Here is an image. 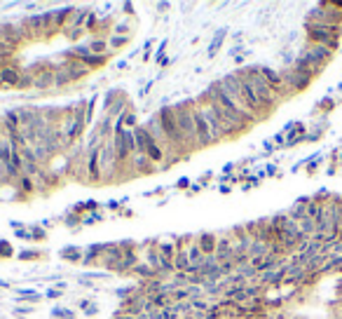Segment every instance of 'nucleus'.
Listing matches in <instances>:
<instances>
[{
  "label": "nucleus",
  "instance_id": "nucleus-1",
  "mask_svg": "<svg viewBox=\"0 0 342 319\" xmlns=\"http://www.w3.org/2000/svg\"><path fill=\"white\" fill-rule=\"evenodd\" d=\"M221 83H223V87L230 92V94H235L244 106L256 115L258 120H265L267 118V110L262 108V104L258 101V96H256V92L251 89V85L244 80V75H241V71H232L227 73V75H223L221 78Z\"/></svg>",
  "mask_w": 342,
  "mask_h": 319
},
{
  "label": "nucleus",
  "instance_id": "nucleus-2",
  "mask_svg": "<svg viewBox=\"0 0 342 319\" xmlns=\"http://www.w3.org/2000/svg\"><path fill=\"white\" fill-rule=\"evenodd\" d=\"M241 75H244V80H246L248 85H251V89L256 92V96H258V101L262 104V108L267 110V115H270L274 108L282 104V99H279V94L272 89V85L260 75L258 66H248V68H241Z\"/></svg>",
  "mask_w": 342,
  "mask_h": 319
},
{
  "label": "nucleus",
  "instance_id": "nucleus-3",
  "mask_svg": "<svg viewBox=\"0 0 342 319\" xmlns=\"http://www.w3.org/2000/svg\"><path fill=\"white\" fill-rule=\"evenodd\" d=\"M204 94L211 96L213 101H218V104H221V106H225L227 110H232L235 115H239V118L244 120L246 125H251V127L258 122V118H256V115H253V113H251V110H248V108L244 106V104H241V101H239L235 94H230V92L223 87V83H221V80L211 83V87H209Z\"/></svg>",
  "mask_w": 342,
  "mask_h": 319
},
{
  "label": "nucleus",
  "instance_id": "nucleus-4",
  "mask_svg": "<svg viewBox=\"0 0 342 319\" xmlns=\"http://www.w3.org/2000/svg\"><path fill=\"white\" fill-rule=\"evenodd\" d=\"M307 40L314 43V45H326L330 52H335L340 45V33L342 26H330L323 21H307Z\"/></svg>",
  "mask_w": 342,
  "mask_h": 319
},
{
  "label": "nucleus",
  "instance_id": "nucleus-5",
  "mask_svg": "<svg viewBox=\"0 0 342 319\" xmlns=\"http://www.w3.org/2000/svg\"><path fill=\"white\" fill-rule=\"evenodd\" d=\"M143 127H145V131L150 134V139H153V141L157 143L160 148H162V153L166 155V162H164V167H162V169H169L174 162L183 160V155L178 153L176 148L171 146V141L166 139L164 129H162V125H160V115H157V113H155V115H150V118H148V122H145Z\"/></svg>",
  "mask_w": 342,
  "mask_h": 319
},
{
  "label": "nucleus",
  "instance_id": "nucleus-6",
  "mask_svg": "<svg viewBox=\"0 0 342 319\" xmlns=\"http://www.w3.org/2000/svg\"><path fill=\"white\" fill-rule=\"evenodd\" d=\"M192 104H195V99H188V101H181V104L171 108H174V118H176L178 129L183 134V139L188 141L190 150L195 153L200 148H197V134H195V120H192Z\"/></svg>",
  "mask_w": 342,
  "mask_h": 319
},
{
  "label": "nucleus",
  "instance_id": "nucleus-7",
  "mask_svg": "<svg viewBox=\"0 0 342 319\" xmlns=\"http://www.w3.org/2000/svg\"><path fill=\"white\" fill-rule=\"evenodd\" d=\"M157 115H160V125H162V129H164L166 139L171 141V146H174V148H176L183 157H188L192 150H190L188 141L183 139V134H181V129H178L176 118H174V108H171V106H162L160 110H157Z\"/></svg>",
  "mask_w": 342,
  "mask_h": 319
},
{
  "label": "nucleus",
  "instance_id": "nucleus-8",
  "mask_svg": "<svg viewBox=\"0 0 342 319\" xmlns=\"http://www.w3.org/2000/svg\"><path fill=\"white\" fill-rule=\"evenodd\" d=\"M134 139H136V153H143L153 165L160 167V171H162V167H164V162H166V155L162 153V148L150 139V134L145 131L143 125H139V127L134 129Z\"/></svg>",
  "mask_w": 342,
  "mask_h": 319
},
{
  "label": "nucleus",
  "instance_id": "nucleus-9",
  "mask_svg": "<svg viewBox=\"0 0 342 319\" xmlns=\"http://www.w3.org/2000/svg\"><path fill=\"white\" fill-rule=\"evenodd\" d=\"M195 104H197V108H200V113H201V118L206 120V125H209V129H211L213 143H216V141H223V139H235V136H232V131H230L223 125V122H221V118L216 115V110H213L209 104H204V101H200V99H195Z\"/></svg>",
  "mask_w": 342,
  "mask_h": 319
},
{
  "label": "nucleus",
  "instance_id": "nucleus-10",
  "mask_svg": "<svg viewBox=\"0 0 342 319\" xmlns=\"http://www.w3.org/2000/svg\"><path fill=\"white\" fill-rule=\"evenodd\" d=\"M282 80H283V87L291 92V94H295V92H302V89H307L309 85H312V75L309 73H302L298 71V68H293V66H286V68H282Z\"/></svg>",
  "mask_w": 342,
  "mask_h": 319
},
{
  "label": "nucleus",
  "instance_id": "nucleus-11",
  "mask_svg": "<svg viewBox=\"0 0 342 319\" xmlns=\"http://www.w3.org/2000/svg\"><path fill=\"white\" fill-rule=\"evenodd\" d=\"M192 120H195V134H197V148H206V146H211V143H213L211 129H209L206 120L201 118L197 104H192Z\"/></svg>",
  "mask_w": 342,
  "mask_h": 319
},
{
  "label": "nucleus",
  "instance_id": "nucleus-12",
  "mask_svg": "<svg viewBox=\"0 0 342 319\" xmlns=\"http://www.w3.org/2000/svg\"><path fill=\"white\" fill-rule=\"evenodd\" d=\"M21 26H24L28 43H33V40H42V33H45V28H42V12L26 14L24 19H21Z\"/></svg>",
  "mask_w": 342,
  "mask_h": 319
},
{
  "label": "nucleus",
  "instance_id": "nucleus-13",
  "mask_svg": "<svg viewBox=\"0 0 342 319\" xmlns=\"http://www.w3.org/2000/svg\"><path fill=\"white\" fill-rule=\"evenodd\" d=\"M84 169H87V181L89 183H101V167H99V148H87L84 155Z\"/></svg>",
  "mask_w": 342,
  "mask_h": 319
},
{
  "label": "nucleus",
  "instance_id": "nucleus-14",
  "mask_svg": "<svg viewBox=\"0 0 342 319\" xmlns=\"http://www.w3.org/2000/svg\"><path fill=\"white\" fill-rule=\"evenodd\" d=\"M19 78H21V66L14 64V61H10L7 66L0 68V87H14L17 89Z\"/></svg>",
  "mask_w": 342,
  "mask_h": 319
},
{
  "label": "nucleus",
  "instance_id": "nucleus-15",
  "mask_svg": "<svg viewBox=\"0 0 342 319\" xmlns=\"http://www.w3.org/2000/svg\"><path fill=\"white\" fill-rule=\"evenodd\" d=\"M122 258H124V251H122V247H120L118 242H110V244H108V249H106V254H103V258L99 260V263H101L106 270L115 272V268H118V263Z\"/></svg>",
  "mask_w": 342,
  "mask_h": 319
},
{
  "label": "nucleus",
  "instance_id": "nucleus-16",
  "mask_svg": "<svg viewBox=\"0 0 342 319\" xmlns=\"http://www.w3.org/2000/svg\"><path fill=\"white\" fill-rule=\"evenodd\" d=\"M131 169H134V176H143V174H155V171H160V167L153 165L143 153L131 155Z\"/></svg>",
  "mask_w": 342,
  "mask_h": 319
},
{
  "label": "nucleus",
  "instance_id": "nucleus-17",
  "mask_svg": "<svg viewBox=\"0 0 342 319\" xmlns=\"http://www.w3.org/2000/svg\"><path fill=\"white\" fill-rule=\"evenodd\" d=\"M52 89H57V87H54V71L40 73L36 78V83H33V92H36V94H47Z\"/></svg>",
  "mask_w": 342,
  "mask_h": 319
},
{
  "label": "nucleus",
  "instance_id": "nucleus-18",
  "mask_svg": "<svg viewBox=\"0 0 342 319\" xmlns=\"http://www.w3.org/2000/svg\"><path fill=\"white\" fill-rule=\"evenodd\" d=\"M139 263H141V256H139L136 251H129V254H124V258L118 263V268H115V275H127V272L131 275V270H134V268H136Z\"/></svg>",
  "mask_w": 342,
  "mask_h": 319
},
{
  "label": "nucleus",
  "instance_id": "nucleus-19",
  "mask_svg": "<svg viewBox=\"0 0 342 319\" xmlns=\"http://www.w3.org/2000/svg\"><path fill=\"white\" fill-rule=\"evenodd\" d=\"M108 244H92V247L84 249V256H82V265H94L99 260L103 258Z\"/></svg>",
  "mask_w": 342,
  "mask_h": 319
},
{
  "label": "nucleus",
  "instance_id": "nucleus-20",
  "mask_svg": "<svg viewBox=\"0 0 342 319\" xmlns=\"http://www.w3.org/2000/svg\"><path fill=\"white\" fill-rule=\"evenodd\" d=\"M197 244H200V249L204 251V256H213V254H216V247H218V235H213V233H201V235H197Z\"/></svg>",
  "mask_w": 342,
  "mask_h": 319
},
{
  "label": "nucleus",
  "instance_id": "nucleus-21",
  "mask_svg": "<svg viewBox=\"0 0 342 319\" xmlns=\"http://www.w3.org/2000/svg\"><path fill=\"white\" fill-rule=\"evenodd\" d=\"M188 256H190V265H192V268L200 270L201 265H204V258H206V256H204V251L200 249V244H197V237H192L188 242Z\"/></svg>",
  "mask_w": 342,
  "mask_h": 319
},
{
  "label": "nucleus",
  "instance_id": "nucleus-22",
  "mask_svg": "<svg viewBox=\"0 0 342 319\" xmlns=\"http://www.w3.org/2000/svg\"><path fill=\"white\" fill-rule=\"evenodd\" d=\"M42 28H45V33H42V40H49V38H54L59 33V28H57V21H54V10H47V12H42Z\"/></svg>",
  "mask_w": 342,
  "mask_h": 319
},
{
  "label": "nucleus",
  "instance_id": "nucleus-23",
  "mask_svg": "<svg viewBox=\"0 0 342 319\" xmlns=\"http://www.w3.org/2000/svg\"><path fill=\"white\" fill-rule=\"evenodd\" d=\"M45 296L38 294L36 289H17V300L19 303H26V305H38Z\"/></svg>",
  "mask_w": 342,
  "mask_h": 319
},
{
  "label": "nucleus",
  "instance_id": "nucleus-24",
  "mask_svg": "<svg viewBox=\"0 0 342 319\" xmlns=\"http://www.w3.org/2000/svg\"><path fill=\"white\" fill-rule=\"evenodd\" d=\"M131 275H134V277H136L139 282H148V279H157V272H155L153 268H150V265L145 263V260H141V263H139V265H136V268L131 270Z\"/></svg>",
  "mask_w": 342,
  "mask_h": 319
},
{
  "label": "nucleus",
  "instance_id": "nucleus-25",
  "mask_svg": "<svg viewBox=\"0 0 342 319\" xmlns=\"http://www.w3.org/2000/svg\"><path fill=\"white\" fill-rule=\"evenodd\" d=\"M89 7H75V12L71 14V19H68V24L71 28H84V21H87V17H89Z\"/></svg>",
  "mask_w": 342,
  "mask_h": 319
},
{
  "label": "nucleus",
  "instance_id": "nucleus-26",
  "mask_svg": "<svg viewBox=\"0 0 342 319\" xmlns=\"http://www.w3.org/2000/svg\"><path fill=\"white\" fill-rule=\"evenodd\" d=\"M87 47L92 49V54H110L108 49V38H101V36H94L87 40Z\"/></svg>",
  "mask_w": 342,
  "mask_h": 319
},
{
  "label": "nucleus",
  "instance_id": "nucleus-27",
  "mask_svg": "<svg viewBox=\"0 0 342 319\" xmlns=\"http://www.w3.org/2000/svg\"><path fill=\"white\" fill-rule=\"evenodd\" d=\"M59 256L68 263H82V256H84V249L80 247H63L59 251Z\"/></svg>",
  "mask_w": 342,
  "mask_h": 319
},
{
  "label": "nucleus",
  "instance_id": "nucleus-28",
  "mask_svg": "<svg viewBox=\"0 0 342 319\" xmlns=\"http://www.w3.org/2000/svg\"><path fill=\"white\" fill-rule=\"evenodd\" d=\"M71 85H75V80L71 78V73L63 71V68H57V71H54V87H57V89H66V87H71Z\"/></svg>",
  "mask_w": 342,
  "mask_h": 319
},
{
  "label": "nucleus",
  "instance_id": "nucleus-29",
  "mask_svg": "<svg viewBox=\"0 0 342 319\" xmlns=\"http://www.w3.org/2000/svg\"><path fill=\"white\" fill-rule=\"evenodd\" d=\"M118 120L122 122V127H124V129H136V127H139V115H136V108L124 110V113H122Z\"/></svg>",
  "mask_w": 342,
  "mask_h": 319
},
{
  "label": "nucleus",
  "instance_id": "nucleus-30",
  "mask_svg": "<svg viewBox=\"0 0 342 319\" xmlns=\"http://www.w3.org/2000/svg\"><path fill=\"white\" fill-rule=\"evenodd\" d=\"M225 38H227V31H225V28H218V31H216V36H213V40H211V45H209V49H206V54H209V57H216V54H218V49L223 47Z\"/></svg>",
  "mask_w": 342,
  "mask_h": 319
},
{
  "label": "nucleus",
  "instance_id": "nucleus-31",
  "mask_svg": "<svg viewBox=\"0 0 342 319\" xmlns=\"http://www.w3.org/2000/svg\"><path fill=\"white\" fill-rule=\"evenodd\" d=\"M131 43V36H108V49L110 52H118V49L127 47Z\"/></svg>",
  "mask_w": 342,
  "mask_h": 319
},
{
  "label": "nucleus",
  "instance_id": "nucleus-32",
  "mask_svg": "<svg viewBox=\"0 0 342 319\" xmlns=\"http://www.w3.org/2000/svg\"><path fill=\"white\" fill-rule=\"evenodd\" d=\"M131 31H134V24H131L129 19H122V21H115L110 36H131Z\"/></svg>",
  "mask_w": 342,
  "mask_h": 319
},
{
  "label": "nucleus",
  "instance_id": "nucleus-33",
  "mask_svg": "<svg viewBox=\"0 0 342 319\" xmlns=\"http://www.w3.org/2000/svg\"><path fill=\"white\" fill-rule=\"evenodd\" d=\"M190 305H192V310H197V312H206V310L213 305V300H209L206 296H201V298H192Z\"/></svg>",
  "mask_w": 342,
  "mask_h": 319
},
{
  "label": "nucleus",
  "instance_id": "nucleus-34",
  "mask_svg": "<svg viewBox=\"0 0 342 319\" xmlns=\"http://www.w3.org/2000/svg\"><path fill=\"white\" fill-rule=\"evenodd\" d=\"M99 21H101V17H99V12H89V17H87V21H84V31L87 33H96V26H99Z\"/></svg>",
  "mask_w": 342,
  "mask_h": 319
},
{
  "label": "nucleus",
  "instance_id": "nucleus-35",
  "mask_svg": "<svg viewBox=\"0 0 342 319\" xmlns=\"http://www.w3.org/2000/svg\"><path fill=\"white\" fill-rule=\"evenodd\" d=\"M28 230H31L33 242H42V239H47V230H45L42 225H28Z\"/></svg>",
  "mask_w": 342,
  "mask_h": 319
},
{
  "label": "nucleus",
  "instance_id": "nucleus-36",
  "mask_svg": "<svg viewBox=\"0 0 342 319\" xmlns=\"http://www.w3.org/2000/svg\"><path fill=\"white\" fill-rule=\"evenodd\" d=\"M40 256H42V254H40L38 249H24V251H19V254H17V258H19V260H38Z\"/></svg>",
  "mask_w": 342,
  "mask_h": 319
},
{
  "label": "nucleus",
  "instance_id": "nucleus-37",
  "mask_svg": "<svg viewBox=\"0 0 342 319\" xmlns=\"http://www.w3.org/2000/svg\"><path fill=\"white\" fill-rule=\"evenodd\" d=\"M61 33L68 38V40H80V38H82L87 31H84V28H71V26H66V28H63Z\"/></svg>",
  "mask_w": 342,
  "mask_h": 319
},
{
  "label": "nucleus",
  "instance_id": "nucleus-38",
  "mask_svg": "<svg viewBox=\"0 0 342 319\" xmlns=\"http://www.w3.org/2000/svg\"><path fill=\"white\" fill-rule=\"evenodd\" d=\"M14 52H17V49H14L12 45H7V43L0 38V57H2V59H14Z\"/></svg>",
  "mask_w": 342,
  "mask_h": 319
},
{
  "label": "nucleus",
  "instance_id": "nucleus-39",
  "mask_svg": "<svg viewBox=\"0 0 342 319\" xmlns=\"http://www.w3.org/2000/svg\"><path fill=\"white\" fill-rule=\"evenodd\" d=\"M7 256H14V249H12L10 242L0 239V258H7Z\"/></svg>",
  "mask_w": 342,
  "mask_h": 319
},
{
  "label": "nucleus",
  "instance_id": "nucleus-40",
  "mask_svg": "<svg viewBox=\"0 0 342 319\" xmlns=\"http://www.w3.org/2000/svg\"><path fill=\"white\" fill-rule=\"evenodd\" d=\"M99 221H101V213H99V212L84 213V216H82V225H92V223H99Z\"/></svg>",
  "mask_w": 342,
  "mask_h": 319
},
{
  "label": "nucleus",
  "instance_id": "nucleus-41",
  "mask_svg": "<svg viewBox=\"0 0 342 319\" xmlns=\"http://www.w3.org/2000/svg\"><path fill=\"white\" fill-rule=\"evenodd\" d=\"M61 296H63V291H61L59 286H49L47 291H45V298H49V300H59Z\"/></svg>",
  "mask_w": 342,
  "mask_h": 319
},
{
  "label": "nucleus",
  "instance_id": "nucleus-42",
  "mask_svg": "<svg viewBox=\"0 0 342 319\" xmlns=\"http://www.w3.org/2000/svg\"><path fill=\"white\" fill-rule=\"evenodd\" d=\"M63 223L68 225V228H80V225H82V216H75V213H71V216H68Z\"/></svg>",
  "mask_w": 342,
  "mask_h": 319
},
{
  "label": "nucleus",
  "instance_id": "nucleus-43",
  "mask_svg": "<svg viewBox=\"0 0 342 319\" xmlns=\"http://www.w3.org/2000/svg\"><path fill=\"white\" fill-rule=\"evenodd\" d=\"M14 233H17V239H26V242H33V237H31V230H28V228L14 230Z\"/></svg>",
  "mask_w": 342,
  "mask_h": 319
},
{
  "label": "nucleus",
  "instance_id": "nucleus-44",
  "mask_svg": "<svg viewBox=\"0 0 342 319\" xmlns=\"http://www.w3.org/2000/svg\"><path fill=\"white\" fill-rule=\"evenodd\" d=\"M164 49H166V40H164V43H162V45H160V49H157V54H155V61H157L160 66H162V61H164Z\"/></svg>",
  "mask_w": 342,
  "mask_h": 319
},
{
  "label": "nucleus",
  "instance_id": "nucleus-45",
  "mask_svg": "<svg viewBox=\"0 0 342 319\" xmlns=\"http://www.w3.org/2000/svg\"><path fill=\"white\" fill-rule=\"evenodd\" d=\"M31 312V305H17L14 307V315H19V317H26Z\"/></svg>",
  "mask_w": 342,
  "mask_h": 319
},
{
  "label": "nucleus",
  "instance_id": "nucleus-46",
  "mask_svg": "<svg viewBox=\"0 0 342 319\" xmlns=\"http://www.w3.org/2000/svg\"><path fill=\"white\" fill-rule=\"evenodd\" d=\"M150 49H153V40H148V43L143 45V61L150 59Z\"/></svg>",
  "mask_w": 342,
  "mask_h": 319
},
{
  "label": "nucleus",
  "instance_id": "nucleus-47",
  "mask_svg": "<svg viewBox=\"0 0 342 319\" xmlns=\"http://www.w3.org/2000/svg\"><path fill=\"white\" fill-rule=\"evenodd\" d=\"M150 87H153V80H148V83L143 85V87H141V92H139V96H141V99H145V96L150 94Z\"/></svg>",
  "mask_w": 342,
  "mask_h": 319
},
{
  "label": "nucleus",
  "instance_id": "nucleus-48",
  "mask_svg": "<svg viewBox=\"0 0 342 319\" xmlns=\"http://www.w3.org/2000/svg\"><path fill=\"white\" fill-rule=\"evenodd\" d=\"M181 319H204V312H197V310H190L185 317H181Z\"/></svg>",
  "mask_w": 342,
  "mask_h": 319
},
{
  "label": "nucleus",
  "instance_id": "nucleus-49",
  "mask_svg": "<svg viewBox=\"0 0 342 319\" xmlns=\"http://www.w3.org/2000/svg\"><path fill=\"white\" fill-rule=\"evenodd\" d=\"M96 312H99V305H96V303H92V305L84 310V315H87V317H94Z\"/></svg>",
  "mask_w": 342,
  "mask_h": 319
},
{
  "label": "nucleus",
  "instance_id": "nucleus-50",
  "mask_svg": "<svg viewBox=\"0 0 342 319\" xmlns=\"http://www.w3.org/2000/svg\"><path fill=\"white\" fill-rule=\"evenodd\" d=\"M122 10H124V14H134V2H124Z\"/></svg>",
  "mask_w": 342,
  "mask_h": 319
},
{
  "label": "nucleus",
  "instance_id": "nucleus-51",
  "mask_svg": "<svg viewBox=\"0 0 342 319\" xmlns=\"http://www.w3.org/2000/svg\"><path fill=\"white\" fill-rule=\"evenodd\" d=\"M106 207H108V209H110V212H118L120 207H122V202H108Z\"/></svg>",
  "mask_w": 342,
  "mask_h": 319
},
{
  "label": "nucleus",
  "instance_id": "nucleus-52",
  "mask_svg": "<svg viewBox=\"0 0 342 319\" xmlns=\"http://www.w3.org/2000/svg\"><path fill=\"white\" fill-rule=\"evenodd\" d=\"M176 188H190V178H181L176 183Z\"/></svg>",
  "mask_w": 342,
  "mask_h": 319
},
{
  "label": "nucleus",
  "instance_id": "nucleus-53",
  "mask_svg": "<svg viewBox=\"0 0 342 319\" xmlns=\"http://www.w3.org/2000/svg\"><path fill=\"white\" fill-rule=\"evenodd\" d=\"M92 305V303H89V300H87V298H82V300H78V307H80V310H87V307Z\"/></svg>",
  "mask_w": 342,
  "mask_h": 319
},
{
  "label": "nucleus",
  "instance_id": "nucleus-54",
  "mask_svg": "<svg viewBox=\"0 0 342 319\" xmlns=\"http://www.w3.org/2000/svg\"><path fill=\"white\" fill-rule=\"evenodd\" d=\"M63 319H78V317H75V312H73V310L66 307V310H63Z\"/></svg>",
  "mask_w": 342,
  "mask_h": 319
},
{
  "label": "nucleus",
  "instance_id": "nucleus-55",
  "mask_svg": "<svg viewBox=\"0 0 342 319\" xmlns=\"http://www.w3.org/2000/svg\"><path fill=\"white\" fill-rule=\"evenodd\" d=\"M127 66H129V61H120V64H115V68H118V71H124Z\"/></svg>",
  "mask_w": 342,
  "mask_h": 319
},
{
  "label": "nucleus",
  "instance_id": "nucleus-56",
  "mask_svg": "<svg viewBox=\"0 0 342 319\" xmlns=\"http://www.w3.org/2000/svg\"><path fill=\"white\" fill-rule=\"evenodd\" d=\"M200 190H201V186H192V188L188 190V195H195V192H200Z\"/></svg>",
  "mask_w": 342,
  "mask_h": 319
},
{
  "label": "nucleus",
  "instance_id": "nucleus-57",
  "mask_svg": "<svg viewBox=\"0 0 342 319\" xmlns=\"http://www.w3.org/2000/svg\"><path fill=\"white\" fill-rule=\"evenodd\" d=\"M0 289H10V282H5V279H0Z\"/></svg>",
  "mask_w": 342,
  "mask_h": 319
},
{
  "label": "nucleus",
  "instance_id": "nucleus-58",
  "mask_svg": "<svg viewBox=\"0 0 342 319\" xmlns=\"http://www.w3.org/2000/svg\"><path fill=\"white\" fill-rule=\"evenodd\" d=\"M340 294H342V284H340Z\"/></svg>",
  "mask_w": 342,
  "mask_h": 319
}]
</instances>
